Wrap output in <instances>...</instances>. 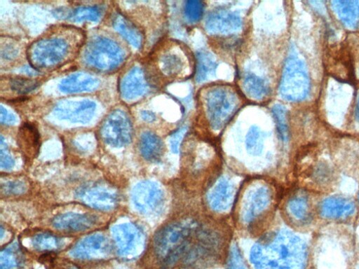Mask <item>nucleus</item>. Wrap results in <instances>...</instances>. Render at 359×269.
<instances>
[{
	"instance_id": "ea45409f",
	"label": "nucleus",
	"mask_w": 359,
	"mask_h": 269,
	"mask_svg": "<svg viewBox=\"0 0 359 269\" xmlns=\"http://www.w3.org/2000/svg\"><path fill=\"white\" fill-rule=\"evenodd\" d=\"M18 54V52L17 50H15L14 47H12V46L10 47H2V56L3 58H13L15 57Z\"/></svg>"
},
{
	"instance_id": "f03ea898",
	"label": "nucleus",
	"mask_w": 359,
	"mask_h": 269,
	"mask_svg": "<svg viewBox=\"0 0 359 269\" xmlns=\"http://www.w3.org/2000/svg\"><path fill=\"white\" fill-rule=\"evenodd\" d=\"M80 35L54 33L33 43L28 50V58L36 70L49 69L63 65L74 56L80 46Z\"/></svg>"
},
{
	"instance_id": "20e7f679",
	"label": "nucleus",
	"mask_w": 359,
	"mask_h": 269,
	"mask_svg": "<svg viewBox=\"0 0 359 269\" xmlns=\"http://www.w3.org/2000/svg\"><path fill=\"white\" fill-rule=\"evenodd\" d=\"M207 118L214 130L222 129L232 119L239 106L235 91L226 86L210 89L206 94Z\"/></svg>"
},
{
	"instance_id": "ddd939ff",
	"label": "nucleus",
	"mask_w": 359,
	"mask_h": 269,
	"mask_svg": "<svg viewBox=\"0 0 359 269\" xmlns=\"http://www.w3.org/2000/svg\"><path fill=\"white\" fill-rule=\"evenodd\" d=\"M112 233L120 255L133 254L142 244L140 230L134 224L125 223L116 225L113 228Z\"/></svg>"
},
{
	"instance_id": "c85d7f7f",
	"label": "nucleus",
	"mask_w": 359,
	"mask_h": 269,
	"mask_svg": "<svg viewBox=\"0 0 359 269\" xmlns=\"http://www.w3.org/2000/svg\"><path fill=\"white\" fill-rule=\"evenodd\" d=\"M272 114L279 136L283 141L288 140L290 137L288 111L284 106L277 104L273 107Z\"/></svg>"
},
{
	"instance_id": "39448f33",
	"label": "nucleus",
	"mask_w": 359,
	"mask_h": 269,
	"mask_svg": "<svg viewBox=\"0 0 359 269\" xmlns=\"http://www.w3.org/2000/svg\"><path fill=\"white\" fill-rule=\"evenodd\" d=\"M281 96L289 101L305 100L310 91V80L304 63L298 58L287 60L280 83Z\"/></svg>"
},
{
	"instance_id": "a211bd4d",
	"label": "nucleus",
	"mask_w": 359,
	"mask_h": 269,
	"mask_svg": "<svg viewBox=\"0 0 359 269\" xmlns=\"http://www.w3.org/2000/svg\"><path fill=\"white\" fill-rule=\"evenodd\" d=\"M18 144L27 160H31L39 155L41 147V136L37 128L30 123L23 124L18 133Z\"/></svg>"
},
{
	"instance_id": "cd10ccee",
	"label": "nucleus",
	"mask_w": 359,
	"mask_h": 269,
	"mask_svg": "<svg viewBox=\"0 0 359 269\" xmlns=\"http://www.w3.org/2000/svg\"><path fill=\"white\" fill-rule=\"evenodd\" d=\"M264 133L259 127H250L246 136V145L251 155H261L264 147Z\"/></svg>"
},
{
	"instance_id": "f704fd0d",
	"label": "nucleus",
	"mask_w": 359,
	"mask_h": 269,
	"mask_svg": "<svg viewBox=\"0 0 359 269\" xmlns=\"http://www.w3.org/2000/svg\"><path fill=\"white\" fill-rule=\"evenodd\" d=\"M26 185L21 181H12L2 185V194L6 196L20 195L24 193Z\"/></svg>"
},
{
	"instance_id": "7c9ffc66",
	"label": "nucleus",
	"mask_w": 359,
	"mask_h": 269,
	"mask_svg": "<svg viewBox=\"0 0 359 269\" xmlns=\"http://www.w3.org/2000/svg\"><path fill=\"white\" fill-rule=\"evenodd\" d=\"M23 263V255L17 246L3 250L0 254V268L13 269Z\"/></svg>"
},
{
	"instance_id": "79ce46f5",
	"label": "nucleus",
	"mask_w": 359,
	"mask_h": 269,
	"mask_svg": "<svg viewBox=\"0 0 359 269\" xmlns=\"http://www.w3.org/2000/svg\"><path fill=\"white\" fill-rule=\"evenodd\" d=\"M23 71L30 76H35L38 74V71L34 69L32 67L25 66Z\"/></svg>"
},
{
	"instance_id": "473e14b6",
	"label": "nucleus",
	"mask_w": 359,
	"mask_h": 269,
	"mask_svg": "<svg viewBox=\"0 0 359 269\" xmlns=\"http://www.w3.org/2000/svg\"><path fill=\"white\" fill-rule=\"evenodd\" d=\"M204 12V4L199 0H189L184 8L187 20L191 23H197L201 20Z\"/></svg>"
},
{
	"instance_id": "4be33fe9",
	"label": "nucleus",
	"mask_w": 359,
	"mask_h": 269,
	"mask_svg": "<svg viewBox=\"0 0 359 269\" xmlns=\"http://www.w3.org/2000/svg\"><path fill=\"white\" fill-rule=\"evenodd\" d=\"M113 25L124 39L131 46L140 49L143 43V35L140 30L127 17L116 14L113 18Z\"/></svg>"
},
{
	"instance_id": "4468645a",
	"label": "nucleus",
	"mask_w": 359,
	"mask_h": 269,
	"mask_svg": "<svg viewBox=\"0 0 359 269\" xmlns=\"http://www.w3.org/2000/svg\"><path fill=\"white\" fill-rule=\"evenodd\" d=\"M149 88L146 74L139 67H133L123 78L120 85L122 96L127 100H135L146 94Z\"/></svg>"
},
{
	"instance_id": "c756f323",
	"label": "nucleus",
	"mask_w": 359,
	"mask_h": 269,
	"mask_svg": "<svg viewBox=\"0 0 359 269\" xmlns=\"http://www.w3.org/2000/svg\"><path fill=\"white\" fill-rule=\"evenodd\" d=\"M32 242L34 248L39 251H55L61 246V240L48 233L35 235Z\"/></svg>"
},
{
	"instance_id": "72a5a7b5",
	"label": "nucleus",
	"mask_w": 359,
	"mask_h": 269,
	"mask_svg": "<svg viewBox=\"0 0 359 269\" xmlns=\"http://www.w3.org/2000/svg\"><path fill=\"white\" fill-rule=\"evenodd\" d=\"M10 89L19 94H26L39 86V82L30 79L17 78L10 82Z\"/></svg>"
},
{
	"instance_id": "4c0bfd02",
	"label": "nucleus",
	"mask_w": 359,
	"mask_h": 269,
	"mask_svg": "<svg viewBox=\"0 0 359 269\" xmlns=\"http://www.w3.org/2000/svg\"><path fill=\"white\" fill-rule=\"evenodd\" d=\"M187 132L186 127H182L171 135L170 138L171 148L173 153H178L182 140Z\"/></svg>"
},
{
	"instance_id": "c03bdc74",
	"label": "nucleus",
	"mask_w": 359,
	"mask_h": 269,
	"mask_svg": "<svg viewBox=\"0 0 359 269\" xmlns=\"http://www.w3.org/2000/svg\"><path fill=\"white\" fill-rule=\"evenodd\" d=\"M65 269H80V268L74 266H69V267H68L67 268H65Z\"/></svg>"
},
{
	"instance_id": "aec40b11",
	"label": "nucleus",
	"mask_w": 359,
	"mask_h": 269,
	"mask_svg": "<svg viewBox=\"0 0 359 269\" xmlns=\"http://www.w3.org/2000/svg\"><path fill=\"white\" fill-rule=\"evenodd\" d=\"M355 211L352 202L340 197H331L323 201L320 215L329 219H343L350 217Z\"/></svg>"
},
{
	"instance_id": "9b49d317",
	"label": "nucleus",
	"mask_w": 359,
	"mask_h": 269,
	"mask_svg": "<svg viewBox=\"0 0 359 269\" xmlns=\"http://www.w3.org/2000/svg\"><path fill=\"white\" fill-rule=\"evenodd\" d=\"M111 252L109 239L100 234H95L78 242L71 250L70 255L80 259H99L107 257Z\"/></svg>"
},
{
	"instance_id": "bb28decb",
	"label": "nucleus",
	"mask_w": 359,
	"mask_h": 269,
	"mask_svg": "<svg viewBox=\"0 0 359 269\" xmlns=\"http://www.w3.org/2000/svg\"><path fill=\"white\" fill-rule=\"evenodd\" d=\"M160 69L166 76H177L181 74L185 66V61L182 56L175 52L164 54L160 61Z\"/></svg>"
},
{
	"instance_id": "37998d69",
	"label": "nucleus",
	"mask_w": 359,
	"mask_h": 269,
	"mask_svg": "<svg viewBox=\"0 0 359 269\" xmlns=\"http://www.w3.org/2000/svg\"><path fill=\"white\" fill-rule=\"evenodd\" d=\"M356 118L359 122V96L357 100L356 110H355Z\"/></svg>"
},
{
	"instance_id": "f257e3e1",
	"label": "nucleus",
	"mask_w": 359,
	"mask_h": 269,
	"mask_svg": "<svg viewBox=\"0 0 359 269\" xmlns=\"http://www.w3.org/2000/svg\"><path fill=\"white\" fill-rule=\"evenodd\" d=\"M307 259L305 243L289 230L268 236L250 252L257 269H305Z\"/></svg>"
},
{
	"instance_id": "f8f14e48",
	"label": "nucleus",
	"mask_w": 359,
	"mask_h": 269,
	"mask_svg": "<svg viewBox=\"0 0 359 269\" xmlns=\"http://www.w3.org/2000/svg\"><path fill=\"white\" fill-rule=\"evenodd\" d=\"M241 28L242 19L239 14L224 9L212 12L206 21V29L211 34H232Z\"/></svg>"
},
{
	"instance_id": "f3484780",
	"label": "nucleus",
	"mask_w": 359,
	"mask_h": 269,
	"mask_svg": "<svg viewBox=\"0 0 359 269\" xmlns=\"http://www.w3.org/2000/svg\"><path fill=\"white\" fill-rule=\"evenodd\" d=\"M95 224V217L73 213L58 215L52 220V224L56 228L69 233L83 232Z\"/></svg>"
},
{
	"instance_id": "6ab92c4d",
	"label": "nucleus",
	"mask_w": 359,
	"mask_h": 269,
	"mask_svg": "<svg viewBox=\"0 0 359 269\" xmlns=\"http://www.w3.org/2000/svg\"><path fill=\"white\" fill-rule=\"evenodd\" d=\"M99 86V81L94 76L84 72L76 73L67 76L59 85L65 94H77L93 92Z\"/></svg>"
},
{
	"instance_id": "c9c22d12",
	"label": "nucleus",
	"mask_w": 359,
	"mask_h": 269,
	"mask_svg": "<svg viewBox=\"0 0 359 269\" xmlns=\"http://www.w3.org/2000/svg\"><path fill=\"white\" fill-rule=\"evenodd\" d=\"M228 269H246L241 253L237 246H233L230 250Z\"/></svg>"
},
{
	"instance_id": "423d86ee",
	"label": "nucleus",
	"mask_w": 359,
	"mask_h": 269,
	"mask_svg": "<svg viewBox=\"0 0 359 269\" xmlns=\"http://www.w3.org/2000/svg\"><path fill=\"white\" fill-rule=\"evenodd\" d=\"M100 135L106 144L112 147L129 144L133 138V129L128 114L121 109L113 111L102 122Z\"/></svg>"
},
{
	"instance_id": "5701e85b",
	"label": "nucleus",
	"mask_w": 359,
	"mask_h": 269,
	"mask_svg": "<svg viewBox=\"0 0 359 269\" xmlns=\"http://www.w3.org/2000/svg\"><path fill=\"white\" fill-rule=\"evenodd\" d=\"M286 209L290 216L298 223H307L312 219L309 198L302 192H299L290 199Z\"/></svg>"
},
{
	"instance_id": "6e6552de",
	"label": "nucleus",
	"mask_w": 359,
	"mask_h": 269,
	"mask_svg": "<svg viewBox=\"0 0 359 269\" xmlns=\"http://www.w3.org/2000/svg\"><path fill=\"white\" fill-rule=\"evenodd\" d=\"M132 201L142 214L156 215L162 210L165 196L162 188L151 181L138 183L132 191Z\"/></svg>"
},
{
	"instance_id": "a878e982",
	"label": "nucleus",
	"mask_w": 359,
	"mask_h": 269,
	"mask_svg": "<svg viewBox=\"0 0 359 269\" xmlns=\"http://www.w3.org/2000/svg\"><path fill=\"white\" fill-rule=\"evenodd\" d=\"M332 6L345 25L351 28H359V1H334Z\"/></svg>"
},
{
	"instance_id": "9d476101",
	"label": "nucleus",
	"mask_w": 359,
	"mask_h": 269,
	"mask_svg": "<svg viewBox=\"0 0 359 269\" xmlns=\"http://www.w3.org/2000/svg\"><path fill=\"white\" fill-rule=\"evenodd\" d=\"M272 200V191L266 186L250 191L243 202L241 212L243 220L248 224L254 222L267 211Z\"/></svg>"
},
{
	"instance_id": "a19ab883",
	"label": "nucleus",
	"mask_w": 359,
	"mask_h": 269,
	"mask_svg": "<svg viewBox=\"0 0 359 269\" xmlns=\"http://www.w3.org/2000/svg\"><path fill=\"white\" fill-rule=\"evenodd\" d=\"M142 119L147 122H153L155 120V115L150 111H144L141 113Z\"/></svg>"
},
{
	"instance_id": "b1692460",
	"label": "nucleus",
	"mask_w": 359,
	"mask_h": 269,
	"mask_svg": "<svg viewBox=\"0 0 359 269\" xmlns=\"http://www.w3.org/2000/svg\"><path fill=\"white\" fill-rule=\"evenodd\" d=\"M243 88L248 96L257 100L266 98L270 92L267 81L251 72L244 75Z\"/></svg>"
},
{
	"instance_id": "dca6fc26",
	"label": "nucleus",
	"mask_w": 359,
	"mask_h": 269,
	"mask_svg": "<svg viewBox=\"0 0 359 269\" xmlns=\"http://www.w3.org/2000/svg\"><path fill=\"white\" fill-rule=\"evenodd\" d=\"M235 194L234 185L229 180L221 179L209 191L207 200L214 211H226L231 206Z\"/></svg>"
},
{
	"instance_id": "2f4dec72",
	"label": "nucleus",
	"mask_w": 359,
	"mask_h": 269,
	"mask_svg": "<svg viewBox=\"0 0 359 269\" xmlns=\"http://www.w3.org/2000/svg\"><path fill=\"white\" fill-rule=\"evenodd\" d=\"M101 10L98 7H81L72 12L70 19L75 21H90L96 22L101 17Z\"/></svg>"
},
{
	"instance_id": "2eb2a0df",
	"label": "nucleus",
	"mask_w": 359,
	"mask_h": 269,
	"mask_svg": "<svg viewBox=\"0 0 359 269\" xmlns=\"http://www.w3.org/2000/svg\"><path fill=\"white\" fill-rule=\"evenodd\" d=\"M80 198L87 206L100 211L113 210L118 204V197L115 192L100 186L83 190Z\"/></svg>"
},
{
	"instance_id": "412c9836",
	"label": "nucleus",
	"mask_w": 359,
	"mask_h": 269,
	"mask_svg": "<svg viewBox=\"0 0 359 269\" xmlns=\"http://www.w3.org/2000/svg\"><path fill=\"white\" fill-rule=\"evenodd\" d=\"M139 147L142 156L150 162H158L164 155V143L154 133H143L140 139Z\"/></svg>"
},
{
	"instance_id": "393cba45",
	"label": "nucleus",
	"mask_w": 359,
	"mask_h": 269,
	"mask_svg": "<svg viewBox=\"0 0 359 269\" xmlns=\"http://www.w3.org/2000/svg\"><path fill=\"white\" fill-rule=\"evenodd\" d=\"M218 65L217 60L210 53L206 51L197 52L195 76L197 83H202L214 78Z\"/></svg>"
},
{
	"instance_id": "7ed1b4c3",
	"label": "nucleus",
	"mask_w": 359,
	"mask_h": 269,
	"mask_svg": "<svg viewBox=\"0 0 359 269\" xmlns=\"http://www.w3.org/2000/svg\"><path fill=\"white\" fill-rule=\"evenodd\" d=\"M125 52L114 41L95 36L87 45L83 61L89 67L102 72L117 69L125 60Z\"/></svg>"
},
{
	"instance_id": "0eeeda50",
	"label": "nucleus",
	"mask_w": 359,
	"mask_h": 269,
	"mask_svg": "<svg viewBox=\"0 0 359 269\" xmlns=\"http://www.w3.org/2000/svg\"><path fill=\"white\" fill-rule=\"evenodd\" d=\"M325 69L328 74L336 80L353 84L355 80L352 56L343 45H331L325 55Z\"/></svg>"
},
{
	"instance_id": "1a4fd4ad",
	"label": "nucleus",
	"mask_w": 359,
	"mask_h": 269,
	"mask_svg": "<svg viewBox=\"0 0 359 269\" xmlns=\"http://www.w3.org/2000/svg\"><path fill=\"white\" fill-rule=\"evenodd\" d=\"M96 109V104L88 100L80 102L65 100L56 105L54 114L61 120L86 124L94 116Z\"/></svg>"
},
{
	"instance_id": "e433bc0d",
	"label": "nucleus",
	"mask_w": 359,
	"mask_h": 269,
	"mask_svg": "<svg viewBox=\"0 0 359 269\" xmlns=\"http://www.w3.org/2000/svg\"><path fill=\"white\" fill-rule=\"evenodd\" d=\"M1 150H0V166L3 169L10 170L15 165V162L8 152V147L4 146L3 137H1Z\"/></svg>"
},
{
	"instance_id": "58836bf2",
	"label": "nucleus",
	"mask_w": 359,
	"mask_h": 269,
	"mask_svg": "<svg viewBox=\"0 0 359 269\" xmlns=\"http://www.w3.org/2000/svg\"><path fill=\"white\" fill-rule=\"evenodd\" d=\"M0 114H1L0 122H1L3 125L10 126L17 122V118L14 115L10 113L3 105L0 107Z\"/></svg>"
}]
</instances>
